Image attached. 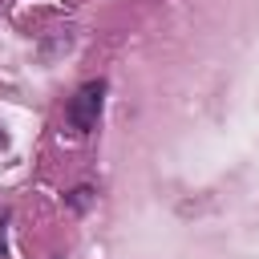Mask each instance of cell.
I'll return each instance as SVG.
<instances>
[{
  "mask_svg": "<svg viewBox=\"0 0 259 259\" xmlns=\"http://www.w3.org/2000/svg\"><path fill=\"white\" fill-rule=\"evenodd\" d=\"M101 105H105V81H101V77H97V81H85V85L69 97L65 121H69L77 134H89V130H97V121H101Z\"/></svg>",
  "mask_w": 259,
  "mask_h": 259,
  "instance_id": "6da1fadb",
  "label": "cell"
},
{
  "mask_svg": "<svg viewBox=\"0 0 259 259\" xmlns=\"http://www.w3.org/2000/svg\"><path fill=\"white\" fill-rule=\"evenodd\" d=\"M4 223H8V214L0 210V255H4Z\"/></svg>",
  "mask_w": 259,
  "mask_h": 259,
  "instance_id": "7a4b0ae2",
  "label": "cell"
}]
</instances>
